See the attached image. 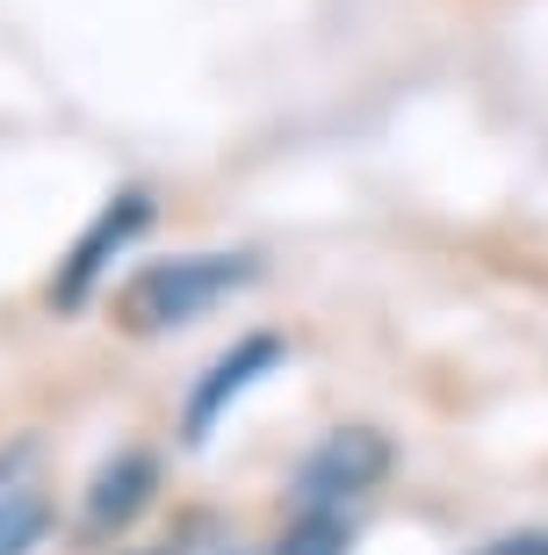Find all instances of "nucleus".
Listing matches in <instances>:
<instances>
[{
  "instance_id": "obj_1",
  "label": "nucleus",
  "mask_w": 548,
  "mask_h": 555,
  "mask_svg": "<svg viewBox=\"0 0 548 555\" xmlns=\"http://www.w3.org/2000/svg\"><path fill=\"white\" fill-rule=\"evenodd\" d=\"M260 282V260L239 246H203V253H160L144 260L123 288V332H181L231 296Z\"/></svg>"
},
{
  "instance_id": "obj_2",
  "label": "nucleus",
  "mask_w": 548,
  "mask_h": 555,
  "mask_svg": "<svg viewBox=\"0 0 548 555\" xmlns=\"http://www.w3.org/2000/svg\"><path fill=\"white\" fill-rule=\"evenodd\" d=\"M383 476H390V433L332 426L326 440L304 448V462L289 476V505H296V519H346Z\"/></svg>"
},
{
  "instance_id": "obj_3",
  "label": "nucleus",
  "mask_w": 548,
  "mask_h": 555,
  "mask_svg": "<svg viewBox=\"0 0 548 555\" xmlns=\"http://www.w3.org/2000/svg\"><path fill=\"white\" fill-rule=\"evenodd\" d=\"M152 217H160V203L144 195V188H123V195H109V209L94 217V224L65 246L59 274H51V310H80L94 288H102V274L116 268L123 253L138 246L144 231H152Z\"/></svg>"
},
{
  "instance_id": "obj_4",
  "label": "nucleus",
  "mask_w": 548,
  "mask_h": 555,
  "mask_svg": "<svg viewBox=\"0 0 548 555\" xmlns=\"http://www.w3.org/2000/svg\"><path fill=\"white\" fill-rule=\"evenodd\" d=\"M282 353H289L282 332H253V339H239V347H224L217 361L195 375V390H188V404H181V440L188 448L217 440V426L231 418V404H239L253 383H267V375L282 369Z\"/></svg>"
},
{
  "instance_id": "obj_5",
  "label": "nucleus",
  "mask_w": 548,
  "mask_h": 555,
  "mask_svg": "<svg viewBox=\"0 0 548 555\" xmlns=\"http://www.w3.org/2000/svg\"><path fill=\"white\" fill-rule=\"evenodd\" d=\"M152 498H160V454L123 448V454H109L102 469L87 476L80 527H87V534H123V527H138V519H144Z\"/></svg>"
},
{
  "instance_id": "obj_6",
  "label": "nucleus",
  "mask_w": 548,
  "mask_h": 555,
  "mask_svg": "<svg viewBox=\"0 0 548 555\" xmlns=\"http://www.w3.org/2000/svg\"><path fill=\"white\" fill-rule=\"evenodd\" d=\"M51 527V505L37 491V454L8 448L0 454V555H29Z\"/></svg>"
},
{
  "instance_id": "obj_7",
  "label": "nucleus",
  "mask_w": 548,
  "mask_h": 555,
  "mask_svg": "<svg viewBox=\"0 0 548 555\" xmlns=\"http://www.w3.org/2000/svg\"><path fill=\"white\" fill-rule=\"evenodd\" d=\"M340 548H346V519H296L267 548H239V555H340Z\"/></svg>"
},
{
  "instance_id": "obj_8",
  "label": "nucleus",
  "mask_w": 548,
  "mask_h": 555,
  "mask_svg": "<svg viewBox=\"0 0 548 555\" xmlns=\"http://www.w3.org/2000/svg\"><path fill=\"white\" fill-rule=\"evenodd\" d=\"M476 555H548V527H512V534L484 541Z\"/></svg>"
}]
</instances>
